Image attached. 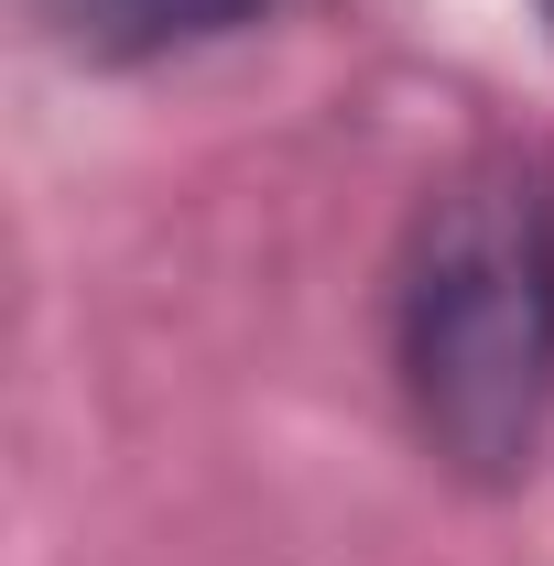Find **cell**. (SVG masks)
Returning <instances> with one entry per match:
<instances>
[{
	"mask_svg": "<svg viewBox=\"0 0 554 566\" xmlns=\"http://www.w3.org/2000/svg\"><path fill=\"white\" fill-rule=\"evenodd\" d=\"M283 11L294 0H33V22L76 66H163V55H196V44H239Z\"/></svg>",
	"mask_w": 554,
	"mask_h": 566,
	"instance_id": "cell-2",
	"label": "cell"
},
{
	"mask_svg": "<svg viewBox=\"0 0 554 566\" xmlns=\"http://www.w3.org/2000/svg\"><path fill=\"white\" fill-rule=\"evenodd\" d=\"M544 22H554V0H544Z\"/></svg>",
	"mask_w": 554,
	"mask_h": 566,
	"instance_id": "cell-3",
	"label": "cell"
},
{
	"mask_svg": "<svg viewBox=\"0 0 554 566\" xmlns=\"http://www.w3.org/2000/svg\"><path fill=\"white\" fill-rule=\"evenodd\" d=\"M392 381L414 447L468 491H522L554 424V164L468 153L392 262Z\"/></svg>",
	"mask_w": 554,
	"mask_h": 566,
	"instance_id": "cell-1",
	"label": "cell"
}]
</instances>
